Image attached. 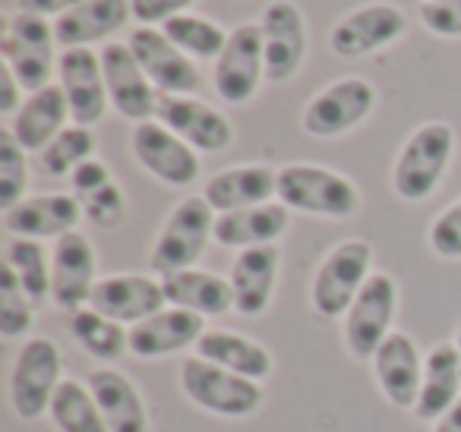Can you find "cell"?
Listing matches in <instances>:
<instances>
[{
	"label": "cell",
	"instance_id": "1",
	"mask_svg": "<svg viewBox=\"0 0 461 432\" xmlns=\"http://www.w3.org/2000/svg\"><path fill=\"white\" fill-rule=\"evenodd\" d=\"M455 152V130L442 121L417 127L402 146L392 167V190L404 202H423L433 196Z\"/></svg>",
	"mask_w": 461,
	"mask_h": 432
},
{
	"label": "cell",
	"instance_id": "2",
	"mask_svg": "<svg viewBox=\"0 0 461 432\" xmlns=\"http://www.w3.org/2000/svg\"><path fill=\"white\" fill-rule=\"evenodd\" d=\"M278 202L291 212L341 221L360 209V193L339 171L320 165H288L278 171Z\"/></svg>",
	"mask_w": 461,
	"mask_h": 432
},
{
	"label": "cell",
	"instance_id": "3",
	"mask_svg": "<svg viewBox=\"0 0 461 432\" xmlns=\"http://www.w3.org/2000/svg\"><path fill=\"white\" fill-rule=\"evenodd\" d=\"M180 388L184 394L203 410L215 413V417L240 419L250 417L263 404V385L253 379H244L238 373L215 366V363L203 360V356H190L180 366Z\"/></svg>",
	"mask_w": 461,
	"mask_h": 432
},
{
	"label": "cell",
	"instance_id": "4",
	"mask_svg": "<svg viewBox=\"0 0 461 432\" xmlns=\"http://www.w3.org/2000/svg\"><path fill=\"white\" fill-rule=\"evenodd\" d=\"M215 209L205 202V196H186L184 202H177L152 247L155 272L171 274L196 266L209 240H215Z\"/></svg>",
	"mask_w": 461,
	"mask_h": 432
},
{
	"label": "cell",
	"instance_id": "5",
	"mask_svg": "<svg viewBox=\"0 0 461 432\" xmlns=\"http://www.w3.org/2000/svg\"><path fill=\"white\" fill-rule=\"evenodd\" d=\"M370 262L373 249L366 240H341L335 249H329V256L320 262L313 274V310L326 319H339L351 310V303L357 300L360 287L370 278Z\"/></svg>",
	"mask_w": 461,
	"mask_h": 432
},
{
	"label": "cell",
	"instance_id": "6",
	"mask_svg": "<svg viewBox=\"0 0 461 432\" xmlns=\"http://www.w3.org/2000/svg\"><path fill=\"white\" fill-rule=\"evenodd\" d=\"M64 356L51 338H32L23 344L10 375V400L20 419H39L51 410V400L60 388Z\"/></svg>",
	"mask_w": 461,
	"mask_h": 432
},
{
	"label": "cell",
	"instance_id": "7",
	"mask_svg": "<svg viewBox=\"0 0 461 432\" xmlns=\"http://www.w3.org/2000/svg\"><path fill=\"white\" fill-rule=\"evenodd\" d=\"M54 45H58V35H54V26L45 16L14 14L7 20L0 51H4V64L20 79L23 92L32 95V92L51 86Z\"/></svg>",
	"mask_w": 461,
	"mask_h": 432
},
{
	"label": "cell",
	"instance_id": "8",
	"mask_svg": "<svg viewBox=\"0 0 461 432\" xmlns=\"http://www.w3.org/2000/svg\"><path fill=\"white\" fill-rule=\"evenodd\" d=\"M398 306V284L389 272H373L357 300L345 312V344L357 360H373L379 344L392 335Z\"/></svg>",
	"mask_w": 461,
	"mask_h": 432
},
{
	"label": "cell",
	"instance_id": "9",
	"mask_svg": "<svg viewBox=\"0 0 461 432\" xmlns=\"http://www.w3.org/2000/svg\"><path fill=\"white\" fill-rule=\"evenodd\" d=\"M266 79V51L259 22L230 29L228 45L215 60V92L228 104H247Z\"/></svg>",
	"mask_w": 461,
	"mask_h": 432
},
{
	"label": "cell",
	"instance_id": "10",
	"mask_svg": "<svg viewBox=\"0 0 461 432\" xmlns=\"http://www.w3.org/2000/svg\"><path fill=\"white\" fill-rule=\"evenodd\" d=\"M376 104V89L364 76H348L326 86L303 111V130L316 140H332L360 127Z\"/></svg>",
	"mask_w": 461,
	"mask_h": 432
},
{
	"label": "cell",
	"instance_id": "11",
	"mask_svg": "<svg viewBox=\"0 0 461 432\" xmlns=\"http://www.w3.org/2000/svg\"><path fill=\"white\" fill-rule=\"evenodd\" d=\"M127 45L161 95H190L203 83L193 58H186L161 29L136 26L130 32Z\"/></svg>",
	"mask_w": 461,
	"mask_h": 432
},
{
	"label": "cell",
	"instance_id": "12",
	"mask_svg": "<svg viewBox=\"0 0 461 432\" xmlns=\"http://www.w3.org/2000/svg\"><path fill=\"white\" fill-rule=\"evenodd\" d=\"M58 76L67 102H70V117L79 127H95L111 108L108 86H104L102 54L92 48H64L58 58Z\"/></svg>",
	"mask_w": 461,
	"mask_h": 432
},
{
	"label": "cell",
	"instance_id": "13",
	"mask_svg": "<svg viewBox=\"0 0 461 432\" xmlns=\"http://www.w3.org/2000/svg\"><path fill=\"white\" fill-rule=\"evenodd\" d=\"M102 70H104V86H108L111 108L133 123L152 121L155 111H158V95H155L152 79L146 76L140 60L133 58L130 45H123V41H108V45L102 48Z\"/></svg>",
	"mask_w": 461,
	"mask_h": 432
},
{
	"label": "cell",
	"instance_id": "14",
	"mask_svg": "<svg viewBox=\"0 0 461 432\" xmlns=\"http://www.w3.org/2000/svg\"><path fill=\"white\" fill-rule=\"evenodd\" d=\"M95 247L86 234L70 230L51 249V300L58 310L79 312L95 291Z\"/></svg>",
	"mask_w": 461,
	"mask_h": 432
},
{
	"label": "cell",
	"instance_id": "15",
	"mask_svg": "<svg viewBox=\"0 0 461 432\" xmlns=\"http://www.w3.org/2000/svg\"><path fill=\"white\" fill-rule=\"evenodd\" d=\"M155 121L205 155L224 152L234 142V127L228 117L193 95H158Z\"/></svg>",
	"mask_w": 461,
	"mask_h": 432
},
{
	"label": "cell",
	"instance_id": "16",
	"mask_svg": "<svg viewBox=\"0 0 461 432\" xmlns=\"http://www.w3.org/2000/svg\"><path fill=\"white\" fill-rule=\"evenodd\" d=\"M133 155L152 177L167 186H190L199 180V155L158 121L136 123Z\"/></svg>",
	"mask_w": 461,
	"mask_h": 432
},
{
	"label": "cell",
	"instance_id": "17",
	"mask_svg": "<svg viewBox=\"0 0 461 432\" xmlns=\"http://www.w3.org/2000/svg\"><path fill=\"white\" fill-rule=\"evenodd\" d=\"M404 14L395 4H366L335 22L329 45L339 58H366L404 35Z\"/></svg>",
	"mask_w": 461,
	"mask_h": 432
},
{
	"label": "cell",
	"instance_id": "18",
	"mask_svg": "<svg viewBox=\"0 0 461 432\" xmlns=\"http://www.w3.org/2000/svg\"><path fill=\"white\" fill-rule=\"evenodd\" d=\"M263 29V51H266V79L269 83H288L301 70L307 58V26L303 14L291 0L269 4L259 20Z\"/></svg>",
	"mask_w": 461,
	"mask_h": 432
},
{
	"label": "cell",
	"instance_id": "19",
	"mask_svg": "<svg viewBox=\"0 0 461 432\" xmlns=\"http://www.w3.org/2000/svg\"><path fill=\"white\" fill-rule=\"evenodd\" d=\"M373 375H376L379 392L385 394L398 410H414L423 385V356L417 350L414 338L404 331H392L379 350L373 354Z\"/></svg>",
	"mask_w": 461,
	"mask_h": 432
},
{
	"label": "cell",
	"instance_id": "20",
	"mask_svg": "<svg viewBox=\"0 0 461 432\" xmlns=\"http://www.w3.org/2000/svg\"><path fill=\"white\" fill-rule=\"evenodd\" d=\"M89 306L121 325H136L165 310L167 300L161 291V278L155 281L149 274H108L95 284Z\"/></svg>",
	"mask_w": 461,
	"mask_h": 432
},
{
	"label": "cell",
	"instance_id": "21",
	"mask_svg": "<svg viewBox=\"0 0 461 432\" xmlns=\"http://www.w3.org/2000/svg\"><path fill=\"white\" fill-rule=\"evenodd\" d=\"M205 331H209L205 316L171 306V310H161L142 322L130 325V354L140 360H161V356L196 347Z\"/></svg>",
	"mask_w": 461,
	"mask_h": 432
},
{
	"label": "cell",
	"instance_id": "22",
	"mask_svg": "<svg viewBox=\"0 0 461 432\" xmlns=\"http://www.w3.org/2000/svg\"><path fill=\"white\" fill-rule=\"evenodd\" d=\"M83 218V205L70 193H45V196H26L14 209L4 212V228L14 237L26 240H60L64 234L77 230Z\"/></svg>",
	"mask_w": 461,
	"mask_h": 432
},
{
	"label": "cell",
	"instance_id": "23",
	"mask_svg": "<svg viewBox=\"0 0 461 432\" xmlns=\"http://www.w3.org/2000/svg\"><path fill=\"white\" fill-rule=\"evenodd\" d=\"M278 266H282V253H278L276 243L240 249L228 278L230 291H234V312H240V316H259V312L269 310Z\"/></svg>",
	"mask_w": 461,
	"mask_h": 432
},
{
	"label": "cell",
	"instance_id": "24",
	"mask_svg": "<svg viewBox=\"0 0 461 432\" xmlns=\"http://www.w3.org/2000/svg\"><path fill=\"white\" fill-rule=\"evenodd\" d=\"M205 202L215 209V215L238 209H253V205L272 202L278 196V174L266 165H238L228 171H218L203 186Z\"/></svg>",
	"mask_w": 461,
	"mask_h": 432
},
{
	"label": "cell",
	"instance_id": "25",
	"mask_svg": "<svg viewBox=\"0 0 461 432\" xmlns=\"http://www.w3.org/2000/svg\"><path fill=\"white\" fill-rule=\"evenodd\" d=\"M67 117H70V102H67L60 83H51L23 102V108L14 114L10 133L26 152H45L67 130Z\"/></svg>",
	"mask_w": 461,
	"mask_h": 432
},
{
	"label": "cell",
	"instance_id": "26",
	"mask_svg": "<svg viewBox=\"0 0 461 432\" xmlns=\"http://www.w3.org/2000/svg\"><path fill=\"white\" fill-rule=\"evenodd\" d=\"M111 432H149V410L142 394L123 373L98 366L86 379Z\"/></svg>",
	"mask_w": 461,
	"mask_h": 432
},
{
	"label": "cell",
	"instance_id": "27",
	"mask_svg": "<svg viewBox=\"0 0 461 432\" xmlns=\"http://www.w3.org/2000/svg\"><path fill=\"white\" fill-rule=\"evenodd\" d=\"M127 20H133L130 0H86L54 20V35L60 48H89L121 32Z\"/></svg>",
	"mask_w": 461,
	"mask_h": 432
},
{
	"label": "cell",
	"instance_id": "28",
	"mask_svg": "<svg viewBox=\"0 0 461 432\" xmlns=\"http://www.w3.org/2000/svg\"><path fill=\"white\" fill-rule=\"evenodd\" d=\"M291 209L282 202L253 205V209L224 212L215 218V243L230 249H250L269 247L288 230Z\"/></svg>",
	"mask_w": 461,
	"mask_h": 432
},
{
	"label": "cell",
	"instance_id": "29",
	"mask_svg": "<svg viewBox=\"0 0 461 432\" xmlns=\"http://www.w3.org/2000/svg\"><path fill=\"white\" fill-rule=\"evenodd\" d=\"M461 400V356L455 341H442L423 356V385L417 398L414 417L429 423L452 410Z\"/></svg>",
	"mask_w": 461,
	"mask_h": 432
},
{
	"label": "cell",
	"instance_id": "30",
	"mask_svg": "<svg viewBox=\"0 0 461 432\" xmlns=\"http://www.w3.org/2000/svg\"><path fill=\"white\" fill-rule=\"evenodd\" d=\"M161 291H165L167 306L190 310L196 316H224L234 310V291L230 281L221 274L203 272V268H184V272L161 274Z\"/></svg>",
	"mask_w": 461,
	"mask_h": 432
},
{
	"label": "cell",
	"instance_id": "31",
	"mask_svg": "<svg viewBox=\"0 0 461 432\" xmlns=\"http://www.w3.org/2000/svg\"><path fill=\"white\" fill-rule=\"evenodd\" d=\"M196 356L215 363V366L228 369V373H238L244 379L266 382L276 369L272 354L253 338H244L238 331H218L209 328L196 344Z\"/></svg>",
	"mask_w": 461,
	"mask_h": 432
},
{
	"label": "cell",
	"instance_id": "32",
	"mask_svg": "<svg viewBox=\"0 0 461 432\" xmlns=\"http://www.w3.org/2000/svg\"><path fill=\"white\" fill-rule=\"evenodd\" d=\"M73 196L83 205V215L98 228H117L127 215V199L121 186L114 184L108 165L98 158H89L70 174Z\"/></svg>",
	"mask_w": 461,
	"mask_h": 432
},
{
	"label": "cell",
	"instance_id": "33",
	"mask_svg": "<svg viewBox=\"0 0 461 432\" xmlns=\"http://www.w3.org/2000/svg\"><path fill=\"white\" fill-rule=\"evenodd\" d=\"M51 419L60 432H111L92 398L89 385L77 379H64L51 400Z\"/></svg>",
	"mask_w": 461,
	"mask_h": 432
},
{
	"label": "cell",
	"instance_id": "34",
	"mask_svg": "<svg viewBox=\"0 0 461 432\" xmlns=\"http://www.w3.org/2000/svg\"><path fill=\"white\" fill-rule=\"evenodd\" d=\"M70 335L83 344V350L95 360H117L123 350H130V331L121 322L102 316L92 306L70 316Z\"/></svg>",
	"mask_w": 461,
	"mask_h": 432
},
{
	"label": "cell",
	"instance_id": "35",
	"mask_svg": "<svg viewBox=\"0 0 461 432\" xmlns=\"http://www.w3.org/2000/svg\"><path fill=\"white\" fill-rule=\"evenodd\" d=\"M4 266L14 268L23 291L32 297V303L51 297V262H48V253L39 240L14 237L4 249Z\"/></svg>",
	"mask_w": 461,
	"mask_h": 432
},
{
	"label": "cell",
	"instance_id": "36",
	"mask_svg": "<svg viewBox=\"0 0 461 432\" xmlns=\"http://www.w3.org/2000/svg\"><path fill=\"white\" fill-rule=\"evenodd\" d=\"M161 32L186 54V58H199V60H218V54L228 45V32H224L218 22L205 20V16H193V14H180L174 20H167L161 26Z\"/></svg>",
	"mask_w": 461,
	"mask_h": 432
},
{
	"label": "cell",
	"instance_id": "37",
	"mask_svg": "<svg viewBox=\"0 0 461 432\" xmlns=\"http://www.w3.org/2000/svg\"><path fill=\"white\" fill-rule=\"evenodd\" d=\"M92 152H95V136H92V130L73 123V127H67L45 152H39L41 171L51 174V177H70L83 161L92 158Z\"/></svg>",
	"mask_w": 461,
	"mask_h": 432
},
{
	"label": "cell",
	"instance_id": "38",
	"mask_svg": "<svg viewBox=\"0 0 461 432\" xmlns=\"http://www.w3.org/2000/svg\"><path fill=\"white\" fill-rule=\"evenodd\" d=\"M35 325L32 297L23 291L20 278L10 266L0 268V335L20 338L29 335Z\"/></svg>",
	"mask_w": 461,
	"mask_h": 432
},
{
	"label": "cell",
	"instance_id": "39",
	"mask_svg": "<svg viewBox=\"0 0 461 432\" xmlns=\"http://www.w3.org/2000/svg\"><path fill=\"white\" fill-rule=\"evenodd\" d=\"M26 148L16 142V136L10 130H0V209L7 212L16 202H23L26 199Z\"/></svg>",
	"mask_w": 461,
	"mask_h": 432
},
{
	"label": "cell",
	"instance_id": "40",
	"mask_svg": "<svg viewBox=\"0 0 461 432\" xmlns=\"http://www.w3.org/2000/svg\"><path fill=\"white\" fill-rule=\"evenodd\" d=\"M427 240L429 249L442 259H461V199L436 215Z\"/></svg>",
	"mask_w": 461,
	"mask_h": 432
},
{
	"label": "cell",
	"instance_id": "41",
	"mask_svg": "<svg viewBox=\"0 0 461 432\" xmlns=\"http://www.w3.org/2000/svg\"><path fill=\"white\" fill-rule=\"evenodd\" d=\"M420 22L439 39H461V0H427L420 4Z\"/></svg>",
	"mask_w": 461,
	"mask_h": 432
},
{
	"label": "cell",
	"instance_id": "42",
	"mask_svg": "<svg viewBox=\"0 0 461 432\" xmlns=\"http://www.w3.org/2000/svg\"><path fill=\"white\" fill-rule=\"evenodd\" d=\"M193 0H130V10H133V20L140 26H165L167 20L180 16Z\"/></svg>",
	"mask_w": 461,
	"mask_h": 432
},
{
	"label": "cell",
	"instance_id": "43",
	"mask_svg": "<svg viewBox=\"0 0 461 432\" xmlns=\"http://www.w3.org/2000/svg\"><path fill=\"white\" fill-rule=\"evenodd\" d=\"M20 92H23L20 79H16L14 70L4 64L0 67V114H16V111L23 108Z\"/></svg>",
	"mask_w": 461,
	"mask_h": 432
},
{
	"label": "cell",
	"instance_id": "44",
	"mask_svg": "<svg viewBox=\"0 0 461 432\" xmlns=\"http://www.w3.org/2000/svg\"><path fill=\"white\" fill-rule=\"evenodd\" d=\"M86 0H16L20 14H32V16H64L73 7H79Z\"/></svg>",
	"mask_w": 461,
	"mask_h": 432
},
{
	"label": "cell",
	"instance_id": "45",
	"mask_svg": "<svg viewBox=\"0 0 461 432\" xmlns=\"http://www.w3.org/2000/svg\"><path fill=\"white\" fill-rule=\"evenodd\" d=\"M433 432H461V400L452 407V410H446L439 419H436Z\"/></svg>",
	"mask_w": 461,
	"mask_h": 432
},
{
	"label": "cell",
	"instance_id": "46",
	"mask_svg": "<svg viewBox=\"0 0 461 432\" xmlns=\"http://www.w3.org/2000/svg\"><path fill=\"white\" fill-rule=\"evenodd\" d=\"M455 347H458V356H461V325H458V335H455Z\"/></svg>",
	"mask_w": 461,
	"mask_h": 432
},
{
	"label": "cell",
	"instance_id": "47",
	"mask_svg": "<svg viewBox=\"0 0 461 432\" xmlns=\"http://www.w3.org/2000/svg\"><path fill=\"white\" fill-rule=\"evenodd\" d=\"M423 4H427V0H423Z\"/></svg>",
	"mask_w": 461,
	"mask_h": 432
}]
</instances>
